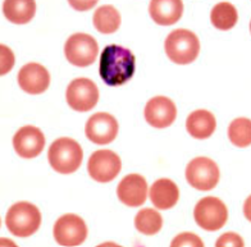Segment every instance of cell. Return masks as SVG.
<instances>
[{
	"mask_svg": "<svg viewBox=\"0 0 251 247\" xmlns=\"http://www.w3.org/2000/svg\"><path fill=\"white\" fill-rule=\"evenodd\" d=\"M250 31H251V22H250Z\"/></svg>",
	"mask_w": 251,
	"mask_h": 247,
	"instance_id": "f1b7e54d",
	"label": "cell"
},
{
	"mask_svg": "<svg viewBox=\"0 0 251 247\" xmlns=\"http://www.w3.org/2000/svg\"><path fill=\"white\" fill-rule=\"evenodd\" d=\"M194 219L204 231L215 232L225 227L228 219V210L225 202L214 196H206L196 204Z\"/></svg>",
	"mask_w": 251,
	"mask_h": 247,
	"instance_id": "5b68a950",
	"label": "cell"
},
{
	"mask_svg": "<svg viewBox=\"0 0 251 247\" xmlns=\"http://www.w3.org/2000/svg\"><path fill=\"white\" fill-rule=\"evenodd\" d=\"M237 20L238 14L235 5H232L231 3H227V1L217 4L210 13V21H212L213 26L221 31H228L233 28L237 24Z\"/></svg>",
	"mask_w": 251,
	"mask_h": 247,
	"instance_id": "44dd1931",
	"label": "cell"
},
{
	"mask_svg": "<svg viewBox=\"0 0 251 247\" xmlns=\"http://www.w3.org/2000/svg\"><path fill=\"white\" fill-rule=\"evenodd\" d=\"M217 128V121L213 113L205 109L192 112L186 119V129L194 139H209Z\"/></svg>",
	"mask_w": 251,
	"mask_h": 247,
	"instance_id": "ac0fdd59",
	"label": "cell"
},
{
	"mask_svg": "<svg viewBox=\"0 0 251 247\" xmlns=\"http://www.w3.org/2000/svg\"><path fill=\"white\" fill-rule=\"evenodd\" d=\"M83 159L82 148L70 137H60L50 145L48 160L50 167L60 174H71L78 171Z\"/></svg>",
	"mask_w": 251,
	"mask_h": 247,
	"instance_id": "7a4b0ae2",
	"label": "cell"
},
{
	"mask_svg": "<svg viewBox=\"0 0 251 247\" xmlns=\"http://www.w3.org/2000/svg\"><path fill=\"white\" fill-rule=\"evenodd\" d=\"M66 99L73 110L89 112L99 101V89L91 79L76 78L67 87Z\"/></svg>",
	"mask_w": 251,
	"mask_h": 247,
	"instance_id": "9c48e42d",
	"label": "cell"
},
{
	"mask_svg": "<svg viewBox=\"0 0 251 247\" xmlns=\"http://www.w3.org/2000/svg\"><path fill=\"white\" fill-rule=\"evenodd\" d=\"M229 141L236 148H248L251 145V119L236 118L228 127Z\"/></svg>",
	"mask_w": 251,
	"mask_h": 247,
	"instance_id": "603a6c76",
	"label": "cell"
},
{
	"mask_svg": "<svg viewBox=\"0 0 251 247\" xmlns=\"http://www.w3.org/2000/svg\"><path fill=\"white\" fill-rule=\"evenodd\" d=\"M8 231L16 237L26 238L39 231L41 225V213L31 202L20 201L9 208L5 217Z\"/></svg>",
	"mask_w": 251,
	"mask_h": 247,
	"instance_id": "3957f363",
	"label": "cell"
},
{
	"mask_svg": "<svg viewBox=\"0 0 251 247\" xmlns=\"http://www.w3.org/2000/svg\"><path fill=\"white\" fill-rule=\"evenodd\" d=\"M118 131V122L109 113H95L85 125L86 137L96 145H108L114 141Z\"/></svg>",
	"mask_w": 251,
	"mask_h": 247,
	"instance_id": "8fae6325",
	"label": "cell"
},
{
	"mask_svg": "<svg viewBox=\"0 0 251 247\" xmlns=\"http://www.w3.org/2000/svg\"><path fill=\"white\" fill-rule=\"evenodd\" d=\"M64 54L73 66L89 67L98 58L99 47L91 35L78 32L68 37L64 45Z\"/></svg>",
	"mask_w": 251,
	"mask_h": 247,
	"instance_id": "52a82bcc",
	"label": "cell"
},
{
	"mask_svg": "<svg viewBox=\"0 0 251 247\" xmlns=\"http://www.w3.org/2000/svg\"><path fill=\"white\" fill-rule=\"evenodd\" d=\"M136 70L135 55L131 50L119 45H108L100 56L99 73L108 86H122L132 78Z\"/></svg>",
	"mask_w": 251,
	"mask_h": 247,
	"instance_id": "6da1fadb",
	"label": "cell"
},
{
	"mask_svg": "<svg viewBox=\"0 0 251 247\" xmlns=\"http://www.w3.org/2000/svg\"><path fill=\"white\" fill-rule=\"evenodd\" d=\"M135 227L140 233L145 236H154L162 229L163 218L154 209H142L136 214Z\"/></svg>",
	"mask_w": 251,
	"mask_h": 247,
	"instance_id": "7402d4cb",
	"label": "cell"
},
{
	"mask_svg": "<svg viewBox=\"0 0 251 247\" xmlns=\"http://www.w3.org/2000/svg\"><path fill=\"white\" fill-rule=\"evenodd\" d=\"M99 0H68L71 7L77 12H86L94 8Z\"/></svg>",
	"mask_w": 251,
	"mask_h": 247,
	"instance_id": "4316f807",
	"label": "cell"
},
{
	"mask_svg": "<svg viewBox=\"0 0 251 247\" xmlns=\"http://www.w3.org/2000/svg\"><path fill=\"white\" fill-rule=\"evenodd\" d=\"M219 173L218 165L214 160L205 156L192 159L186 167V179L188 185L199 191H210L218 185Z\"/></svg>",
	"mask_w": 251,
	"mask_h": 247,
	"instance_id": "8992f818",
	"label": "cell"
},
{
	"mask_svg": "<svg viewBox=\"0 0 251 247\" xmlns=\"http://www.w3.org/2000/svg\"><path fill=\"white\" fill-rule=\"evenodd\" d=\"M94 26L100 33L110 35L121 26V14L113 5H102L94 13Z\"/></svg>",
	"mask_w": 251,
	"mask_h": 247,
	"instance_id": "ffe728a7",
	"label": "cell"
},
{
	"mask_svg": "<svg viewBox=\"0 0 251 247\" xmlns=\"http://www.w3.org/2000/svg\"><path fill=\"white\" fill-rule=\"evenodd\" d=\"M150 200L159 210H169L178 202L179 190L168 178H160L150 187Z\"/></svg>",
	"mask_w": 251,
	"mask_h": 247,
	"instance_id": "e0dca14e",
	"label": "cell"
},
{
	"mask_svg": "<svg viewBox=\"0 0 251 247\" xmlns=\"http://www.w3.org/2000/svg\"><path fill=\"white\" fill-rule=\"evenodd\" d=\"M14 58L12 54V50L8 49L5 45H1V74H5L8 71L13 68Z\"/></svg>",
	"mask_w": 251,
	"mask_h": 247,
	"instance_id": "484cf974",
	"label": "cell"
},
{
	"mask_svg": "<svg viewBox=\"0 0 251 247\" xmlns=\"http://www.w3.org/2000/svg\"><path fill=\"white\" fill-rule=\"evenodd\" d=\"M117 196L126 206H141L148 198V182L140 174L126 175L117 187Z\"/></svg>",
	"mask_w": 251,
	"mask_h": 247,
	"instance_id": "9a60e30c",
	"label": "cell"
},
{
	"mask_svg": "<svg viewBox=\"0 0 251 247\" xmlns=\"http://www.w3.org/2000/svg\"><path fill=\"white\" fill-rule=\"evenodd\" d=\"M244 215L249 222H251V195L245 200L244 204Z\"/></svg>",
	"mask_w": 251,
	"mask_h": 247,
	"instance_id": "83f0119b",
	"label": "cell"
},
{
	"mask_svg": "<svg viewBox=\"0 0 251 247\" xmlns=\"http://www.w3.org/2000/svg\"><path fill=\"white\" fill-rule=\"evenodd\" d=\"M3 13L14 25L28 24L36 13L35 0H4Z\"/></svg>",
	"mask_w": 251,
	"mask_h": 247,
	"instance_id": "d6986e66",
	"label": "cell"
},
{
	"mask_svg": "<svg viewBox=\"0 0 251 247\" xmlns=\"http://www.w3.org/2000/svg\"><path fill=\"white\" fill-rule=\"evenodd\" d=\"M53 236L60 246H78L87 237L86 223L78 215L64 214L54 224Z\"/></svg>",
	"mask_w": 251,
	"mask_h": 247,
	"instance_id": "ba28073f",
	"label": "cell"
},
{
	"mask_svg": "<svg viewBox=\"0 0 251 247\" xmlns=\"http://www.w3.org/2000/svg\"><path fill=\"white\" fill-rule=\"evenodd\" d=\"M165 53L176 64H190L200 53V41L195 33L185 28H177L169 33L164 43Z\"/></svg>",
	"mask_w": 251,
	"mask_h": 247,
	"instance_id": "277c9868",
	"label": "cell"
},
{
	"mask_svg": "<svg viewBox=\"0 0 251 247\" xmlns=\"http://www.w3.org/2000/svg\"><path fill=\"white\" fill-rule=\"evenodd\" d=\"M13 148L21 158H36L45 148V136L37 127L25 125L16 132L13 137Z\"/></svg>",
	"mask_w": 251,
	"mask_h": 247,
	"instance_id": "4fadbf2b",
	"label": "cell"
},
{
	"mask_svg": "<svg viewBox=\"0 0 251 247\" xmlns=\"http://www.w3.org/2000/svg\"><path fill=\"white\" fill-rule=\"evenodd\" d=\"M151 20L160 26H172L183 14L182 0H151L149 5Z\"/></svg>",
	"mask_w": 251,
	"mask_h": 247,
	"instance_id": "2e32d148",
	"label": "cell"
},
{
	"mask_svg": "<svg viewBox=\"0 0 251 247\" xmlns=\"http://www.w3.org/2000/svg\"><path fill=\"white\" fill-rule=\"evenodd\" d=\"M217 247H225V246H231V247H241L244 246V241L242 238L238 236L237 233H233V232H228V233L222 234L219 240L217 241V244H215Z\"/></svg>",
	"mask_w": 251,
	"mask_h": 247,
	"instance_id": "d4e9b609",
	"label": "cell"
},
{
	"mask_svg": "<svg viewBox=\"0 0 251 247\" xmlns=\"http://www.w3.org/2000/svg\"><path fill=\"white\" fill-rule=\"evenodd\" d=\"M172 247H181V246H190V247H202L204 244L202 241L194 233L185 232V233L178 234L171 244Z\"/></svg>",
	"mask_w": 251,
	"mask_h": 247,
	"instance_id": "cb8c5ba5",
	"label": "cell"
},
{
	"mask_svg": "<svg viewBox=\"0 0 251 247\" xmlns=\"http://www.w3.org/2000/svg\"><path fill=\"white\" fill-rule=\"evenodd\" d=\"M145 121L154 128H167L177 117V108L167 96H155L148 101L144 110Z\"/></svg>",
	"mask_w": 251,
	"mask_h": 247,
	"instance_id": "7c38bea8",
	"label": "cell"
},
{
	"mask_svg": "<svg viewBox=\"0 0 251 247\" xmlns=\"http://www.w3.org/2000/svg\"><path fill=\"white\" fill-rule=\"evenodd\" d=\"M17 81L26 94L39 95L45 93L49 87L50 73L39 63H27L20 70Z\"/></svg>",
	"mask_w": 251,
	"mask_h": 247,
	"instance_id": "5bb4252c",
	"label": "cell"
},
{
	"mask_svg": "<svg viewBox=\"0 0 251 247\" xmlns=\"http://www.w3.org/2000/svg\"><path fill=\"white\" fill-rule=\"evenodd\" d=\"M122 169L121 158L112 150H98L87 162V172L94 181L108 183L113 181Z\"/></svg>",
	"mask_w": 251,
	"mask_h": 247,
	"instance_id": "30bf717a",
	"label": "cell"
}]
</instances>
